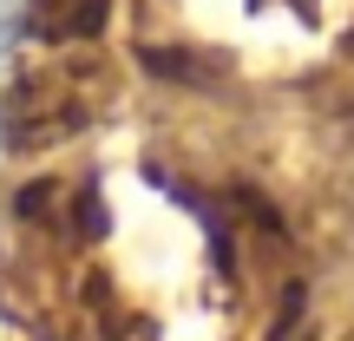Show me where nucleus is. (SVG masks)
Listing matches in <instances>:
<instances>
[{"mask_svg":"<svg viewBox=\"0 0 354 341\" xmlns=\"http://www.w3.org/2000/svg\"><path fill=\"white\" fill-rule=\"evenodd\" d=\"M112 13V0H26V26H33L46 46H79L92 39Z\"/></svg>","mask_w":354,"mask_h":341,"instance_id":"1","label":"nucleus"},{"mask_svg":"<svg viewBox=\"0 0 354 341\" xmlns=\"http://www.w3.org/2000/svg\"><path fill=\"white\" fill-rule=\"evenodd\" d=\"M20 26H26V0H0V59H7V46L20 39Z\"/></svg>","mask_w":354,"mask_h":341,"instance_id":"2","label":"nucleus"},{"mask_svg":"<svg viewBox=\"0 0 354 341\" xmlns=\"http://www.w3.org/2000/svg\"><path fill=\"white\" fill-rule=\"evenodd\" d=\"M0 145H7V112H0Z\"/></svg>","mask_w":354,"mask_h":341,"instance_id":"3","label":"nucleus"}]
</instances>
